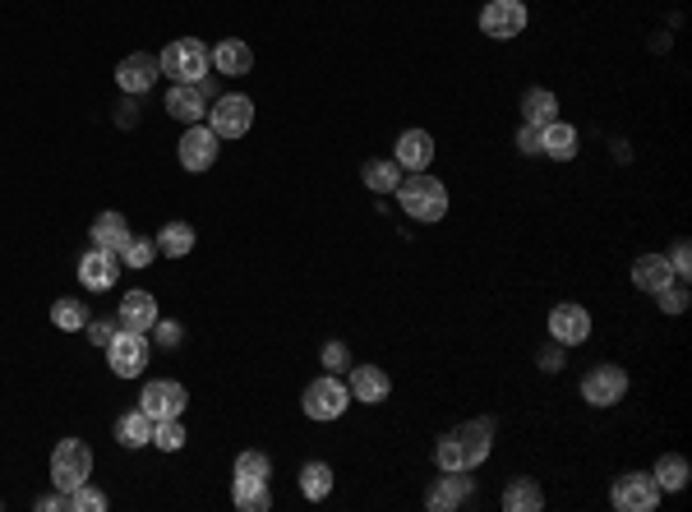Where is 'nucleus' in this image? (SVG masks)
<instances>
[{
    "instance_id": "f257e3e1",
    "label": "nucleus",
    "mask_w": 692,
    "mask_h": 512,
    "mask_svg": "<svg viewBox=\"0 0 692 512\" xmlns=\"http://www.w3.org/2000/svg\"><path fill=\"white\" fill-rule=\"evenodd\" d=\"M494 453V420H466L453 434H443L434 448L439 471H476L485 457Z\"/></svg>"
},
{
    "instance_id": "f03ea898",
    "label": "nucleus",
    "mask_w": 692,
    "mask_h": 512,
    "mask_svg": "<svg viewBox=\"0 0 692 512\" xmlns=\"http://www.w3.org/2000/svg\"><path fill=\"white\" fill-rule=\"evenodd\" d=\"M393 194L411 222H425V227H430V222H443V217H448V190H443V180L425 176V171H411Z\"/></svg>"
},
{
    "instance_id": "7ed1b4c3",
    "label": "nucleus",
    "mask_w": 692,
    "mask_h": 512,
    "mask_svg": "<svg viewBox=\"0 0 692 512\" xmlns=\"http://www.w3.org/2000/svg\"><path fill=\"white\" fill-rule=\"evenodd\" d=\"M157 65H162V74H167L171 84H199V79H208V47H203L199 37H176V42H167V51L157 56Z\"/></svg>"
},
{
    "instance_id": "20e7f679",
    "label": "nucleus",
    "mask_w": 692,
    "mask_h": 512,
    "mask_svg": "<svg viewBox=\"0 0 692 512\" xmlns=\"http://www.w3.org/2000/svg\"><path fill=\"white\" fill-rule=\"evenodd\" d=\"M93 476V448L84 439H60L56 453H51V485L60 494H70L74 485H84Z\"/></svg>"
},
{
    "instance_id": "39448f33",
    "label": "nucleus",
    "mask_w": 692,
    "mask_h": 512,
    "mask_svg": "<svg viewBox=\"0 0 692 512\" xmlns=\"http://www.w3.org/2000/svg\"><path fill=\"white\" fill-rule=\"evenodd\" d=\"M300 406H305L310 420H342L346 406H351V388H346L337 374H323V379H314L310 388L300 393Z\"/></svg>"
},
{
    "instance_id": "423d86ee",
    "label": "nucleus",
    "mask_w": 692,
    "mask_h": 512,
    "mask_svg": "<svg viewBox=\"0 0 692 512\" xmlns=\"http://www.w3.org/2000/svg\"><path fill=\"white\" fill-rule=\"evenodd\" d=\"M254 125V102L245 93H227V97H213L208 107V130L217 139H245Z\"/></svg>"
},
{
    "instance_id": "0eeeda50",
    "label": "nucleus",
    "mask_w": 692,
    "mask_h": 512,
    "mask_svg": "<svg viewBox=\"0 0 692 512\" xmlns=\"http://www.w3.org/2000/svg\"><path fill=\"white\" fill-rule=\"evenodd\" d=\"M217 153H222V139H217L208 125H185V134H180V143H176L180 167L194 171V176H199V171H213Z\"/></svg>"
},
{
    "instance_id": "6e6552de",
    "label": "nucleus",
    "mask_w": 692,
    "mask_h": 512,
    "mask_svg": "<svg viewBox=\"0 0 692 512\" xmlns=\"http://www.w3.org/2000/svg\"><path fill=\"white\" fill-rule=\"evenodd\" d=\"M609 503H614L619 512H651L660 503V485L651 480V471H628V476L614 480Z\"/></svg>"
},
{
    "instance_id": "1a4fd4ad",
    "label": "nucleus",
    "mask_w": 692,
    "mask_h": 512,
    "mask_svg": "<svg viewBox=\"0 0 692 512\" xmlns=\"http://www.w3.org/2000/svg\"><path fill=\"white\" fill-rule=\"evenodd\" d=\"M185 406H190V393H185V383H176V379H148L144 393H139V411L153 420L185 416Z\"/></svg>"
},
{
    "instance_id": "9d476101",
    "label": "nucleus",
    "mask_w": 692,
    "mask_h": 512,
    "mask_svg": "<svg viewBox=\"0 0 692 512\" xmlns=\"http://www.w3.org/2000/svg\"><path fill=\"white\" fill-rule=\"evenodd\" d=\"M582 397L586 406H619L623 397H628V370H619V365H596V370H586L582 379Z\"/></svg>"
},
{
    "instance_id": "9b49d317",
    "label": "nucleus",
    "mask_w": 692,
    "mask_h": 512,
    "mask_svg": "<svg viewBox=\"0 0 692 512\" xmlns=\"http://www.w3.org/2000/svg\"><path fill=\"white\" fill-rule=\"evenodd\" d=\"M107 360H111V370H116V379H139L148 370V337L116 328V337L107 346Z\"/></svg>"
},
{
    "instance_id": "f8f14e48",
    "label": "nucleus",
    "mask_w": 692,
    "mask_h": 512,
    "mask_svg": "<svg viewBox=\"0 0 692 512\" xmlns=\"http://www.w3.org/2000/svg\"><path fill=\"white\" fill-rule=\"evenodd\" d=\"M480 28H485V37H494V42H513V37H522V28H526V5L522 0H490V5L480 10Z\"/></svg>"
},
{
    "instance_id": "ddd939ff",
    "label": "nucleus",
    "mask_w": 692,
    "mask_h": 512,
    "mask_svg": "<svg viewBox=\"0 0 692 512\" xmlns=\"http://www.w3.org/2000/svg\"><path fill=\"white\" fill-rule=\"evenodd\" d=\"M586 337H591V314H586L582 305L563 300V305H554V310H549V342H559V346H582Z\"/></svg>"
},
{
    "instance_id": "4468645a",
    "label": "nucleus",
    "mask_w": 692,
    "mask_h": 512,
    "mask_svg": "<svg viewBox=\"0 0 692 512\" xmlns=\"http://www.w3.org/2000/svg\"><path fill=\"white\" fill-rule=\"evenodd\" d=\"M471 471H439V480L430 485V494H425V508L430 512H453L462 508L466 499H471Z\"/></svg>"
},
{
    "instance_id": "2eb2a0df",
    "label": "nucleus",
    "mask_w": 692,
    "mask_h": 512,
    "mask_svg": "<svg viewBox=\"0 0 692 512\" xmlns=\"http://www.w3.org/2000/svg\"><path fill=\"white\" fill-rule=\"evenodd\" d=\"M393 162L411 176V171H430L434 162V134L430 130H402L393 143Z\"/></svg>"
},
{
    "instance_id": "dca6fc26",
    "label": "nucleus",
    "mask_w": 692,
    "mask_h": 512,
    "mask_svg": "<svg viewBox=\"0 0 692 512\" xmlns=\"http://www.w3.org/2000/svg\"><path fill=\"white\" fill-rule=\"evenodd\" d=\"M157 74H162L157 56H148V51H134V56H125L116 65V84H120V93L139 97V93H148V88L157 84Z\"/></svg>"
},
{
    "instance_id": "f3484780",
    "label": "nucleus",
    "mask_w": 692,
    "mask_h": 512,
    "mask_svg": "<svg viewBox=\"0 0 692 512\" xmlns=\"http://www.w3.org/2000/svg\"><path fill=\"white\" fill-rule=\"evenodd\" d=\"M79 282H84V291H111V286L120 282V254L111 250H88L84 259H79Z\"/></svg>"
},
{
    "instance_id": "a211bd4d",
    "label": "nucleus",
    "mask_w": 692,
    "mask_h": 512,
    "mask_svg": "<svg viewBox=\"0 0 692 512\" xmlns=\"http://www.w3.org/2000/svg\"><path fill=\"white\" fill-rule=\"evenodd\" d=\"M157 319H162L157 314V296H148V291H130L116 310V328H125V333H153Z\"/></svg>"
},
{
    "instance_id": "6ab92c4d",
    "label": "nucleus",
    "mask_w": 692,
    "mask_h": 512,
    "mask_svg": "<svg viewBox=\"0 0 692 512\" xmlns=\"http://www.w3.org/2000/svg\"><path fill=\"white\" fill-rule=\"evenodd\" d=\"M208 65H213L217 74H227V79H245V74L254 70V51H250V42L227 37V42L208 47Z\"/></svg>"
},
{
    "instance_id": "aec40b11",
    "label": "nucleus",
    "mask_w": 692,
    "mask_h": 512,
    "mask_svg": "<svg viewBox=\"0 0 692 512\" xmlns=\"http://www.w3.org/2000/svg\"><path fill=\"white\" fill-rule=\"evenodd\" d=\"M208 107H213V97L203 93V84H171V93H167V116L185 120V125H199V120L208 116Z\"/></svg>"
},
{
    "instance_id": "412c9836",
    "label": "nucleus",
    "mask_w": 692,
    "mask_h": 512,
    "mask_svg": "<svg viewBox=\"0 0 692 512\" xmlns=\"http://www.w3.org/2000/svg\"><path fill=\"white\" fill-rule=\"evenodd\" d=\"M346 388H351V397H356V402L379 406L383 397L393 393V379H388V370H379V365H356V370H351V383H346Z\"/></svg>"
},
{
    "instance_id": "4be33fe9",
    "label": "nucleus",
    "mask_w": 692,
    "mask_h": 512,
    "mask_svg": "<svg viewBox=\"0 0 692 512\" xmlns=\"http://www.w3.org/2000/svg\"><path fill=\"white\" fill-rule=\"evenodd\" d=\"M669 282H674V268H669L665 254H642V259H633V286L637 291L656 296V291H665Z\"/></svg>"
},
{
    "instance_id": "5701e85b",
    "label": "nucleus",
    "mask_w": 692,
    "mask_h": 512,
    "mask_svg": "<svg viewBox=\"0 0 692 512\" xmlns=\"http://www.w3.org/2000/svg\"><path fill=\"white\" fill-rule=\"evenodd\" d=\"M88 236H93V245L97 250H111V254H120L125 250V245H130V222H125V217L120 213H97L93 217V227H88Z\"/></svg>"
},
{
    "instance_id": "b1692460",
    "label": "nucleus",
    "mask_w": 692,
    "mask_h": 512,
    "mask_svg": "<svg viewBox=\"0 0 692 512\" xmlns=\"http://www.w3.org/2000/svg\"><path fill=\"white\" fill-rule=\"evenodd\" d=\"M540 157H554V162H573L577 157V130L563 125V120H549L540 130Z\"/></svg>"
},
{
    "instance_id": "393cba45",
    "label": "nucleus",
    "mask_w": 692,
    "mask_h": 512,
    "mask_svg": "<svg viewBox=\"0 0 692 512\" xmlns=\"http://www.w3.org/2000/svg\"><path fill=\"white\" fill-rule=\"evenodd\" d=\"M153 416H144V411H125V416H116V443L120 448H148L153 443Z\"/></svg>"
},
{
    "instance_id": "a878e982",
    "label": "nucleus",
    "mask_w": 692,
    "mask_h": 512,
    "mask_svg": "<svg viewBox=\"0 0 692 512\" xmlns=\"http://www.w3.org/2000/svg\"><path fill=\"white\" fill-rule=\"evenodd\" d=\"M231 503H236L240 512H268V508H273V494H268V480L236 476V480H231Z\"/></svg>"
},
{
    "instance_id": "bb28decb",
    "label": "nucleus",
    "mask_w": 692,
    "mask_h": 512,
    "mask_svg": "<svg viewBox=\"0 0 692 512\" xmlns=\"http://www.w3.org/2000/svg\"><path fill=\"white\" fill-rule=\"evenodd\" d=\"M360 180L370 185V194H393L402 185V167H397L393 157H370L365 167H360Z\"/></svg>"
},
{
    "instance_id": "cd10ccee",
    "label": "nucleus",
    "mask_w": 692,
    "mask_h": 512,
    "mask_svg": "<svg viewBox=\"0 0 692 512\" xmlns=\"http://www.w3.org/2000/svg\"><path fill=\"white\" fill-rule=\"evenodd\" d=\"M503 508L508 512H540L545 508V494H540V485L531 476H517V480H508V489H503Z\"/></svg>"
},
{
    "instance_id": "c85d7f7f",
    "label": "nucleus",
    "mask_w": 692,
    "mask_h": 512,
    "mask_svg": "<svg viewBox=\"0 0 692 512\" xmlns=\"http://www.w3.org/2000/svg\"><path fill=\"white\" fill-rule=\"evenodd\" d=\"M522 120L526 125H549V120H559V97L549 93V88H526L522 93Z\"/></svg>"
},
{
    "instance_id": "c756f323",
    "label": "nucleus",
    "mask_w": 692,
    "mask_h": 512,
    "mask_svg": "<svg viewBox=\"0 0 692 512\" xmlns=\"http://www.w3.org/2000/svg\"><path fill=\"white\" fill-rule=\"evenodd\" d=\"M688 476H692V466H688V457H679V453H665L656 462V471H651V480L660 485V494H679V489L688 485Z\"/></svg>"
},
{
    "instance_id": "7c9ffc66",
    "label": "nucleus",
    "mask_w": 692,
    "mask_h": 512,
    "mask_svg": "<svg viewBox=\"0 0 692 512\" xmlns=\"http://www.w3.org/2000/svg\"><path fill=\"white\" fill-rule=\"evenodd\" d=\"M194 227L190 222H167V227L157 231V254H167V259H185L194 250Z\"/></svg>"
},
{
    "instance_id": "2f4dec72",
    "label": "nucleus",
    "mask_w": 692,
    "mask_h": 512,
    "mask_svg": "<svg viewBox=\"0 0 692 512\" xmlns=\"http://www.w3.org/2000/svg\"><path fill=\"white\" fill-rule=\"evenodd\" d=\"M300 494H305L310 503L328 499V494H333V466L328 462H305L300 466Z\"/></svg>"
},
{
    "instance_id": "473e14b6",
    "label": "nucleus",
    "mask_w": 692,
    "mask_h": 512,
    "mask_svg": "<svg viewBox=\"0 0 692 512\" xmlns=\"http://www.w3.org/2000/svg\"><path fill=\"white\" fill-rule=\"evenodd\" d=\"M51 323H56L60 333H84L88 328V305L74 296H60L56 305H51Z\"/></svg>"
},
{
    "instance_id": "72a5a7b5",
    "label": "nucleus",
    "mask_w": 692,
    "mask_h": 512,
    "mask_svg": "<svg viewBox=\"0 0 692 512\" xmlns=\"http://www.w3.org/2000/svg\"><path fill=\"white\" fill-rule=\"evenodd\" d=\"M65 512H107V494L97 485H74L70 494H65Z\"/></svg>"
},
{
    "instance_id": "f704fd0d",
    "label": "nucleus",
    "mask_w": 692,
    "mask_h": 512,
    "mask_svg": "<svg viewBox=\"0 0 692 512\" xmlns=\"http://www.w3.org/2000/svg\"><path fill=\"white\" fill-rule=\"evenodd\" d=\"M153 448H162V453H180L185 448V425H180V416H167L153 425Z\"/></svg>"
},
{
    "instance_id": "c9c22d12",
    "label": "nucleus",
    "mask_w": 692,
    "mask_h": 512,
    "mask_svg": "<svg viewBox=\"0 0 692 512\" xmlns=\"http://www.w3.org/2000/svg\"><path fill=\"white\" fill-rule=\"evenodd\" d=\"M120 259H125V268H148V263L157 259V240H148V236H130V245L120 250Z\"/></svg>"
},
{
    "instance_id": "e433bc0d",
    "label": "nucleus",
    "mask_w": 692,
    "mask_h": 512,
    "mask_svg": "<svg viewBox=\"0 0 692 512\" xmlns=\"http://www.w3.org/2000/svg\"><path fill=\"white\" fill-rule=\"evenodd\" d=\"M236 476L268 480V476H273V457H268V453H254V448H250V453H240L236 457Z\"/></svg>"
},
{
    "instance_id": "4c0bfd02",
    "label": "nucleus",
    "mask_w": 692,
    "mask_h": 512,
    "mask_svg": "<svg viewBox=\"0 0 692 512\" xmlns=\"http://www.w3.org/2000/svg\"><path fill=\"white\" fill-rule=\"evenodd\" d=\"M656 305H660V314H683L692 305V300H688V286L669 282L665 291H656Z\"/></svg>"
},
{
    "instance_id": "58836bf2",
    "label": "nucleus",
    "mask_w": 692,
    "mask_h": 512,
    "mask_svg": "<svg viewBox=\"0 0 692 512\" xmlns=\"http://www.w3.org/2000/svg\"><path fill=\"white\" fill-rule=\"evenodd\" d=\"M669 268H674L679 282H688V277H692V245H688V240H674V250H669Z\"/></svg>"
},
{
    "instance_id": "ea45409f",
    "label": "nucleus",
    "mask_w": 692,
    "mask_h": 512,
    "mask_svg": "<svg viewBox=\"0 0 692 512\" xmlns=\"http://www.w3.org/2000/svg\"><path fill=\"white\" fill-rule=\"evenodd\" d=\"M153 337H157V346H167V351H176V346L185 342V328H180L176 319H157V323H153Z\"/></svg>"
},
{
    "instance_id": "a19ab883",
    "label": "nucleus",
    "mask_w": 692,
    "mask_h": 512,
    "mask_svg": "<svg viewBox=\"0 0 692 512\" xmlns=\"http://www.w3.org/2000/svg\"><path fill=\"white\" fill-rule=\"evenodd\" d=\"M323 370H328V374L351 370V351H346V342H328V346H323Z\"/></svg>"
},
{
    "instance_id": "79ce46f5",
    "label": "nucleus",
    "mask_w": 692,
    "mask_h": 512,
    "mask_svg": "<svg viewBox=\"0 0 692 512\" xmlns=\"http://www.w3.org/2000/svg\"><path fill=\"white\" fill-rule=\"evenodd\" d=\"M540 130H545V125H526V120H522V130H517V153H522V157H540Z\"/></svg>"
},
{
    "instance_id": "37998d69",
    "label": "nucleus",
    "mask_w": 692,
    "mask_h": 512,
    "mask_svg": "<svg viewBox=\"0 0 692 512\" xmlns=\"http://www.w3.org/2000/svg\"><path fill=\"white\" fill-rule=\"evenodd\" d=\"M84 333L93 337V346H102V351H107V346H111V337H116V333H111V323H107V319H88V328H84Z\"/></svg>"
},
{
    "instance_id": "c03bdc74",
    "label": "nucleus",
    "mask_w": 692,
    "mask_h": 512,
    "mask_svg": "<svg viewBox=\"0 0 692 512\" xmlns=\"http://www.w3.org/2000/svg\"><path fill=\"white\" fill-rule=\"evenodd\" d=\"M540 370H549V374H559V370H563V346H559V342L540 351Z\"/></svg>"
},
{
    "instance_id": "a18cd8bd",
    "label": "nucleus",
    "mask_w": 692,
    "mask_h": 512,
    "mask_svg": "<svg viewBox=\"0 0 692 512\" xmlns=\"http://www.w3.org/2000/svg\"><path fill=\"white\" fill-rule=\"evenodd\" d=\"M134 120H139V107H134V97L125 93V102H120V107H116V125H125V130H130Z\"/></svg>"
},
{
    "instance_id": "49530a36",
    "label": "nucleus",
    "mask_w": 692,
    "mask_h": 512,
    "mask_svg": "<svg viewBox=\"0 0 692 512\" xmlns=\"http://www.w3.org/2000/svg\"><path fill=\"white\" fill-rule=\"evenodd\" d=\"M37 512H65V494H42V499H37Z\"/></svg>"
}]
</instances>
